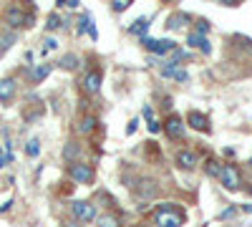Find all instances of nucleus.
<instances>
[{
    "label": "nucleus",
    "instance_id": "f257e3e1",
    "mask_svg": "<svg viewBox=\"0 0 252 227\" xmlns=\"http://www.w3.org/2000/svg\"><path fill=\"white\" fill-rule=\"evenodd\" d=\"M220 182H222V187H224V190L235 192V190L242 187V174H240V169L235 167V164H222Z\"/></svg>",
    "mask_w": 252,
    "mask_h": 227
},
{
    "label": "nucleus",
    "instance_id": "f03ea898",
    "mask_svg": "<svg viewBox=\"0 0 252 227\" xmlns=\"http://www.w3.org/2000/svg\"><path fill=\"white\" fill-rule=\"evenodd\" d=\"M184 222V215L182 212H174L172 204H161L159 212H157V225L159 227H179Z\"/></svg>",
    "mask_w": 252,
    "mask_h": 227
},
{
    "label": "nucleus",
    "instance_id": "7ed1b4c3",
    "mask_svg": "<svg viewBox=\"0 0 252 227\" xmlns=\"http://www.w3.org/2000/svg\"><path fill=\"white\" fill-rule=\"evenodd\" d=\"M71 212H73V217L78 220V222H91V220H96V207L91 202H86V199H76L73 204H71Z\"/></svg>",
    "mask_w": 252,
    "mask_h": 227
},
{
    "label": "nucleus",
    "instance_id": "20e7f679",
    "mask_svg": "<svg viewBox=\"0 0 252 227\" xmlns=\"http://www.w3.org/2000/svg\"><path fill=\"white\" fill-rule=\"evenodd\" d=\"M141 43H144V48H149L152 53H159V56H164V53H174V51H177V43H174V40H157V38L144 35V38H141Z\"/></svg>",
    "mask_w": 252,
    "mask_h": 227
},
{
    "label": "nucleus",
    "instance_id": "39448f33",
    "mask_svg": "<svg viewBox=\"0 0 252 227\" xmlns=\"http://www.w3.org/2000/svg\"><path fill=\"white\" fill-rule=\"evenodd\" d=\"M5 23H8L10 31H15V28H20V26H31V15H26L18 5H10V8L5 10Z\"/></svg>",
    "mask_w": 252,
    "mask_h": 227
},
{
    "label": "nucleus",
    "instance_id": "423d86ee",
    "mask_svg": "<svg viewBox=\"0 0 252 227\" xmlns=\"http://www.w3.org/2000/svg\"><path fill=\"white\" fill-rule=\"evenodd\" d=\"M68 177L73 182H78V184H89V182H94V169L89 167V164L76 162V164H71V167H68Z\"/></svg>",
    "mask_w": 252,
    "mask_h": 227
},
{
    "label": "nucleus",
    "instance_id": "0eeeda50",
    "mask_svg": "<svg viewBox=\"0 0 252 227\" xmlns=\"http://www.w3.org/2000/svg\"><path fill=\"white\" fill-rule=\"evenodd\" d=\"M101 81H103L101 71H98V68H91L86 76H83V81H81V89L86 91V94H98V91H101Z\"/></svg>",
    "mask_w": 252,
    "mask_h": 227
},
{
    "label": "nucleus",
    "instance_id": "6e6552de",
    "mask_svg": "<svg viewBox=\"0 0 252 227\" xmlns=\"http://www.w3.org/2000/svg\"><path fill=\"white\" fill-rule=\"evenodd\" d=\"M164 131H166L169 139H182L184 136V121H182V116L172 114L169 119H166V124H164Z\"/></svg>",
    "mask_w": 252,
    "mask_h": 227
},
{
    "label": "nucleus",
    "instance_id": "1a4fd4ad",
    "mask_svg": "<svg viewBox=\"0 0 252 227\" xmlns=\"http://www.w3.org/2000/svg\"><path fill=\"white\" fill-rule=\"evenodd\" d=\"M187 124L192 129H197V131H209V119L202 111H189L187 114Z\"/></svg>",
    "mask_w": 252,
    "mask_h": 227
},
{
    "label": "nucleus",
    "instance_id": "9d476101",
    "mask_svg": "<svg viewBox=\"0 0 252 227\" xmlns=\"http://www.w3.org/2000/svg\"><path fill=\"white\" fill-rule=\"evenodd\" d=\"M141 187L136 190V195H139V199H146V202H152L157 195H159V187H157V182L154 179H144V182H139Z\"/></svg>",
    "mask_w": 252,
    "mask_h": 227
},
{
    "label": "nucleus",
    "instance_id": "9b49d317",
    "mask_svg": "<svg viewBox=\"0 0 252 227\" xmlns=\"http://www.w3.org/2000/svg\"><path fill=\"white\" fill-rule=\"evenodd\" d=\"M177 164L182 169H194L197 167V154L189 152V149H179L177 152Z\"/></svg>",
    "mask_w": 252,
    "mask_h": 227
},
{
    "label": "nucleus",
    "instance_id": "f8f14e48",
    "mask_svg": "<svg viewBox=\"0 0 252 227\" xmlns=\"http://www.w3.org/2000/svg\"><path fill=\"white\" fill-rule=\"evenodd\" d=\"M187 46L199 48V51H204V53H212V46H209L207 35H199V33H189V35H187Z\"/></svg>",
    "mask_w": 252,
    "mask_h": 227
},
{
    "label": "nucleus",
    "instance_id": "ddd939ff",
    "mask_svg": "<svg viewBox=\"0 0 252 227\" xmlns=\"http://www.w3.org/2000/svg\"><path fill=\"white\" fill-rule=\"evenodd\" d=\"M18 91V84L13 78H0V101H10Z\"/></svg>",
    "mask_w": 252,
    "mask_h": 227
},
{
    "label": "nucleus",
    "instance_id": "4468645a",
    "mask_svg": "<svg viewBox=\"0 0 252 227\" xmlns=\"http://www.w3.org/2000/svg\"><path fill=\"white\" fill-rule=\"evenodd\" d=\"M96 124H98V121H96L94 116H83V119L76 124V131H78V134H91V131L96 129Z\"/></svg>",
    "mask_w": 252,
    "mask_h": 227
},
{
    "label": "nucleus",
    "instance_id": "2eb2a0df",
    "mask_svg": "<svg viewBox=\"0 0 252 227\" xmlns=\"http://www.w3.org/2000/svg\"><path fill=\"white\" fill-rule=\"evenodd\" d=\"M146 31H149V18H139V20H134V26H129V33L131 35H146Z\"/></svg>",
    "mask_w": 252,
    "mask_h": 227
},
{
    "label": "nucleus",
    "instance_id": "dca6fc26",
    "mask_svg": "<svg viewBox=\"0 0 252 227\" xmlns=\"http://www.w3.org/2000/svg\"><path fill=\"white\" fill-rule=\"evenodd\" d=\"M18 40L15 31H8V33H0V56H5V51Z\"/></svg>",
    "mask_w": 252,
    "mask_h": 227
},
{
    "label": "nucleus",
    "instance_id": "f3484780",
    "mask_svg": "<svg viewBox=\"0 0 252 227\" xmlns=\"http://www.w3.org/2000/svg\"><path fill=\"white\" fill-rule=\"evenodd\" d=\"M78 152H81V144H76V141H68V144H66V149H63V159H66V162H71V164H76V159H78Z\"/></svg>",
    "mask_w": 252,
    "mask_h": 227
},
{
    "label": "nucleus",
    "instance_id": "a211bd4d",
    "mask_svg": "<svg viewBox=\"0 0 252 227\" xmlns=\"http://www.w3.org/2000/svg\"><path fill=\"white\" fill-rule=\"evenodd\" d=\"M51 73V66L48 64H38L33 71H31V78H33V84H38V81H43L46 76Z\"/></svg>",
    "mask_w": 252,
    "mask_h": 227
},
{
    "label": "nucleus",
    "instance_id": "6ab92c4d",
    "mask_svg": "<svg viewBox=\"0 0 252 227\" xmlns=\"http://www.w3.org/2000/svg\"><path fill=\"white\" fill-rule=\"evenodd\" d=\"M61 68H66V71H73V68H78V56H73V53L63 56V58H61Z\"/></svg>",
    "mask_w": 252,
    "mask_h": 227
},
{
    "label": "nucleus",
    "instance_id": "aec40b11",
    "mask_svg": "<svg viewBox=\"0 0 252 227\" xmlns=\"http://www.w3.org/2000/svg\"><path fill=\"white\" fill-rule=\"evenodd\" d=\"M98 227H121V222L114 215H101L98 217Z\"/></svg>",
    "mask_w": 252,
    "mask_h": 227
},
{
    "label": "nucleus",
    "instance_id": "412c9836",
    "mask_svg": "<svg viewBox=\"0 0 252 227\" xmlns=\"http://www.w3.org/2000/svg\"><path fill=\"white\" fill-rule=\"evenodd\" d=\"M46 28H48V31H58V28H63V20H61V15H58V13H51V15H48Z\"/></svg>",
    "mask_w": 252,
    "mask_h": 227
},
{
    "label": "nucleus",
    "instance_id": "4be33fe9",
    "mask_svg": "<svg viewBox=\"0 0 252 227\" xmlns=\"http://www.w3.org/2000/svg\"><path fill=\"white\" fill-rule=\"evenodd\" d=\"M26 154H28V157H38V154H40V141H38V139H31V141H28Z\"/></svg>",
    "mask_w": 252,
    "mask_h": 227
},
{
    "label": "nucleus",
    "instance_id": "5701e85b",
    "mask_svg": "<svg viewBox=\"0 0 252 227\" xmlns=\"http://www.w3.org/2000/svg\"><path fill=\"white\" fill-rule=\"evenodd\" d=\"M207 172L209 174H212V177H220V172H222V167H220V164L212 159V162H207Z\"/></svg>",
    "mask_w": 252,
    "mask_h": 227
},
{
    "label": "nucleus",
    "instance_id": "b1692460",
    "mask_svg": "<svg viewBox=\"0 0 252 227\" xmlns=\"http://www.w3.org/2000/svg\"><path fill=\"white\" fill-rule=\"evenodd\" d=\"M131 3H129V0H114V3H111V8L116 10V13H124L126 8H129Z\"/></svg>",
    "mask_w": 252,
    "mask_h": 227
},
{
    "label": "nucleus",
    "instance_id": "393cba45",
    "mask_svg": "<svg viewBox=\"0 0 252 227\" xmlns=\"http://www.w3.org/2000/svg\"><path fill=\"white\" fill-rule=\"evenodd\" d=\"M182 20H189L184 13H179V15H174L172 20H169V28H182Z\"/></svg>",
    "mask_w": 252,
    "mask_h": 227
},
{
    "label": "nucleus",
    "instance_id": "a878e982",
    "mask_svg": "<svg viewBox=\"0 0 252 227\" xmlns=\"http://www.w3.org/2000/svg\"><path fill=\"white\" fill-rule=\"evenodd\" d=\"M43 43H46V46H43V53H48V51H56V48H58V40H56V38H46Z\"/></svg>",
    "mask_w": 252,
    "mask_h": 227
},
{
    "label": "nucleus",
    "instance_id": "bb28decb",
    "mask_svg": "<svg viewBox=\"0 0 252 227\" xmlns=\"http://www.w3.org/2000/svg\"><path fill=\"white\" fill-rule=\"evenodd\" d=\"M194 33H199V35H207V33H209V23H207V20H199Z\"/></svg>",
    "mask_w": 252,
    "mask_h": 227
},
{
    "label": "nucleus",
    "instance_id": "cd10ccee",
    "mask_svg": "<svg viewBox=\"0 0 252 227\" xmlns=\"http://www.w3.org/2000/svg\"><path fill=\"white\" fill-rule=\"evenodd\" d=\"M237 215V207H227L224 212H220V220H229V217H235Z\"/></svg>",
    "mask_w": 252,
    "mask_h": 227
},
{
    "label": "nucleus",
    "instance_id": "c85d7f7f",
    "mask_svg": "<svg viewBox=\"0 0 252 227\" xmlns=\"http://www.w3.org/2000/svg\"><path fill=\"white\" fill-rule=\"evenodd\" d=\"M172 78H177V81H187V78H189V73H187V71H182V68H177Z\"/></svg>",
    "mask_w": 252,
    "mask_h": 227
},
{
    "label": "nucleus",
    "instance_id": "c756f323",
    "mask_svg": "<svg viewBox=\"0 0 252 227\" xmlns=\"http://www.w3.org/2000/svg\"><path fill=\"white\" fill-rule=\"evenodd\" d=\"M10 159H13V157H10L8 152H0V169H3V167H5V162H10Z\"/></svg>",
    "mask_w": 252,
    "mask_h": 227
},
{
    "label": "nucleus",
    "instance_id": "7c9ffc66",
    "mask_svg": "<svg viewBox=\"0 0 252 227\" xmlns=\"http://www.w3.org/2000/svg\"><path fill=\"white\" fill-rule=\"evenodd\" d=\"M141 114H144L146 119H149V121H154V109H152V106H144V111H141Z\"/></svg>",
    "mask_w": 252,
    "mask_h": 227
},
{
    "label": "nucleus",
    "instance_id": "2f4dec72",
    "mask_svg": "<svg viewBox=\"0 0 252 227\" xmlns=\"http://www.w3.org/2000/svg\"><path fill=\"white\" fill-rule=\"evenodd\" d=\"M149 131H154V134H157V131H161V127H159V121H149Z\"/></svg>",
    "mask_w": 252,
    "mask_h": 227
},
{
    "label": "nucleus",
    "instance_id": "473e14b6",
    "mask_svg": "<svg viewBox=\"0 0 252 227\" xmlns=\"http://www.w3.org/2000/svg\"><path fill=\"white\" fill-rule=\"evenodd\" d=\"M245 212H252V204H245V207H242Z\"/></svg>",
    "mask_w": 252,
    "mask_h": 227
},
{
    "label": "nucleus",
    "instance_id": "72a5a7b5",
    "mask_svg": "<svg viewBox=\"0 0 252 227\" xmlns=\"http://www.w3.org/2000/svg\"><path fill=\"white\" fill-rule=\"evenodd\" d=\"M250 164H252V159H250Z\"/></svg>",
    "mask_w": 252,
    "mask_h": 227
}]
</instances>
